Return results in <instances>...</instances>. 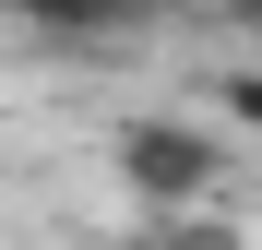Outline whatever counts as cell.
<instances>
[{"mask_svg": "<svg viewBox=\"0 0 262 250\" xmlns=\"http://www.w3.org/2000/svg\"><path fill=\"white\" fill-rule=\"evenodd\" d=\"M107 155H119V191H131V202H167V215L227 179V143H214L203 119H119Z\"/></svg>", "mask_w": 262, "mask_h": 250, "instance_id": "6da1fadb", "label": "cell"}, {"mask_svg": "<svg viewBox=\"0 0 262 250\" xmlns=\"http://www.w3.org/2000/svg\"><path fill=\"white\" fill-rule=\"evenodd\" d=\"M0 12L36 24V36H60V48H119V36L155 24V0H0Z\"/></svg>", "mask_w": 262, "mask_h": 250, "instance_id": "7a4b0ae2", "label": "cell"}, {"mask_svg": "<svg viewBox=\"0 0 262 250\" xmlns=\"http://www.w3.org/2000/svg\"><path fill=\"white\" fill-rule=\"evenodd\" d=\"M227 119H238V131H262V72H227Z\"/></svg>", "mask_w": 262, "mask_h": 250, "instance_id": "3957f363", "label": "cell"}, {"mask_svg": "<svg viewBox=\"0 0 262 250\" xmlns=\"http://www.w3.org/2000/svg\"><path fill=\"white\" fill-rule=\"evenodd\" d=\"M227 24H238V36H262V0H227Z\"/></svg>", "mask_w": 262, "mask_h": 250, "instance_id": "277c9868", "label": "cell"}]
</instances>
